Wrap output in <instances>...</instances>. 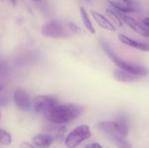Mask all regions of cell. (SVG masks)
Segmentation results:
<instances>
[{
	"label": "cell",
	"instance_id": "obj_1",
	"mask_svg": "<svg viewBox=\"0 0 149 148\" xmlns=\"http://www.w3.org/2000/svg\"><path fill=\"white\" fill-rule=\"evenodd\" d=\"M84 112L81 106L75 104L58 105L50 113L45 114V118L54 124L69 123L79 117Z\"/></svg>",
	"mask_w": 149,
	"mask_h": 148
},
{
	"label": "cell",
	"instance_id": "obj_2",
	"mask_svg": "<svg viewBox=\"0 0 149 148\" xmlns=\"http://www.w3.org/2000/svg\"><path fill=\"white\" fill-rule=\"evenodd\" d=\"M101 46H102L104 51L107 53V55L110 58V59L120 70L126 71L127 72H130L132 74L137 75L139 77H144V76H147L148 74V70L146 67L141 66V65H134V64L126 62L123 59L120 58L115 54V52L113 51V49L108 45V44L106 43L105 41L101 42Z\"/></svg>",
	"mask_w": 149,
	"mask_h": 148
},
{
	"label": "cell",
	"instance_id": "obj_3",
	"mask_svg": "<svg viewBox=\"0 0 149 148\" xmlns=\"http://www.w3.org/2000/svg\"><path fill=\"white\" fill-rule=\"evenodd\" d=\"M95 127L102 132L118 148H133L131 143L116 130L113 121H101Z\"/></svg>",
	"mask_w": 149,
	"mask_h": 148
},
{
	"label": "cell",
	"instance_id": "obj_4",
	"mask_svg": "<svg viewBox=\"0 0 149 148\" xmlns=\"http://www.w3.org/2000/svg\"><path fill=\"white\" fill-rule=\"evenodd\" d=\"M41 33L43 36L52 38H66L73 34L69 27V22L65 23L57 19H53L46 23L43 26Z\"/></svg>",
	"mask_w": 149,
	"mask_h": 148
},
{
	"label": "cell",
	"instance_id": "obj_5",
	"mask_svg": "<svg viewBox=\"0 0 149 148\" xmlns=\"http://www.w3.org/2000/svg\"><path fill=\"white\" fill-rule=\"evenodd\" d=\"M92 136L91 129L86 125H81L72 130L65 138V143L68 148H76Z\"/></svg>",
	"mask_w": 149,
	"mask_h": 148
},
{
	"label": "cell",
	"instance_id": "obj_6",
	"mask_svg": "<svg viewBox=\"0 0 149 148\" xmlns=\"http://www.w3.org/2000/svg\"><path fill=\"white\" fill-rule=\"evenodd\" d=\"M34 109L38 113H43L44 115L50 113L58 105L57 98L48 95H39L34 99Z\"/></svg>",
	"mask_w": 149,
	"mask_h": 148
},
{
	"label": "cell",
	"instance_id": "obj_7",
	"mask_svg": "<svg viewBox=\"0 0 149 148\" xmlns=\"http://www.w3.org/2000/svg\"><path fill=\"white\" fill-rule=\"evenodd\" d=\"M117 12H118L120 17L121 18L122 22H124L126 24H127L133 31H134L135 32H137L138 34H140L143 37L149 38V28L146 27L145 25H142L137 20H135L134 18H133L132 17H130L127 14H124V13H121L119 11H117Z\"/></svg>",
	"mask_w": 149,
	"mask_h": 148
},
{
	"label": "cell",
	"instance_id": "obj_8",
	"mask_svg": "<svg viewBox=\"0 0 149 148\" xmlns=\"http://www.w3.org/2000/svg\"><path fill=\"white\" fill-rule=\"evenodd\" d=\"M117 11L121 13H130L136 10V4L132 0H107Z\"/></svg>",
	"mask_w": 149,
	"mask_h": 148
},
{
	"label": "cell",
	"instance_id": "obj_9",
	"mask_svg": "<svg viewBox=\"0 0 149 148\" xmlns=\"http://www.w3.org/2000/svg\"><path fill=\"white\" fill-rule=\"evenodd\" d=\"M14 100L16 106L23 111H26L30 107V97L25 90L17 88L14 92Z\"/></svg>",
	"mask_w": 149,
	"mask_h": 148
},
{
	"label": "cell",
	"instance_id": "obj_10",
	"mask_svg": "<svg viewBox=\"0 0 149 148\" xmlns=\"http://www.w3.org/2000/svg\"><path fill=\"white\" fill-rule=\"evenodd\" d=\"M119 39L121 41V43H123L126 45H128L132 48L142 51H149V44L148 43H143V42H140V41H136L131 38H128L126 35L123 34H120L119 35Z\"/></svg>",
	"mask_w": 149,
	"mask_h": 148
},
{
	"label": "cell",
	"instance_id": "obj_11",
	"mask_svg": "<svg viewBox=\"0 0 149 148\" xmlns=\"http://www.w3.org/2000/svg\"><path fill=\"white\" fill-rule=\"evenodd\" d=\"M54 142V139L50 134H38L32 138V144L36 148H48Z\"/></svg>",
	"mask_w": 149,
	"mask_h": 148
},
{
	"label": "cell",
	"instance_id": "obj_12",
	"mask_svg": "<svg viewBox=\"0 0 149 148\" xmlns=\"http://www.w3.org/2000/svg\"><path fill=\"white\" fill-rule=\"evenodd\" d=\"M91 15L93 16L95 22L102 29L107 30V31H115L114 25L106 17H104L102 14H100V13H99V12H97L95 10H91Z\"/></svg>",
	"mask_w": 149,
	"mask_h": 148
},
{
	"label": "cell",
	"instance_id": "obj_13",
	"mask_svg": "<svg viewBox=\"0 0 149 148\" xmlns=\"http://www.w3.org/2000/svg\"><path fill=\"white\" fill-rule=\"evenodd\" d=\"M113 77L117 81L122 82V83H132V82L137 81L140 79L139 76L132 74L130 72H127L120 69L115 70L113 72Z\"/></svg>",
	"mask_w": 149,
	"mask_h": 148
},
{
	"label": "cell",
	"instance_id": "obj_14",
	"mask_svg": "<svg viewBox=\"0 0 149 148\" xmlns=\"http://www.w3.org/2000/svg\"><path fill=\"white\" fill-rule=\"evenodd\" d=\"M113 124H114L116 130L120 133V134H121L125 138L128 135L129 127H128L127 120L124 116H119L113 121Z\"/></svg>",
	"mask_w": 149,
	"mask_h": 148
},
{
	"label": "cell",
	"instance_id": "obj_15",
	"mask_svg": "<svg viewBox=\"0 0 149 148\" xmlns=\"http://www.w3.org/2000/svg\"><path fill=\"white\" fill-rule=\"evenodd\" d=\"M51 134L52 136V138L54 139V141H58V142H61L63 140L64 138V134L66 132V127L65 126H54L52 127L51 130Z\"/></svg>",
	"mask_w": 149,
	"mask_h": 148
},
{
	"label": "cell",
	"instance_id": "obj_16",
	"mask_svg": "<svg viewBox=\"0 0 149 148\" xmlns=\"http://www.w3.org/2000/svg\"><path fill=\"white\" fill-rule=\"evenodd\" d=\"M79 10H80V15H81L82 21H83V23H84L85 27L89 31L90 33L95 34V29H94V27H93V24H92L90 18H89V16H88L87 12L86 11V10H85L83 7H80Z\"/></svg>",
	"mask_w": 149,
	"mask_h": 148
},
{
	"label": "cell",
	"instance_id": "obj_17",
	"mask_svg": "<svg viewBox=\"0 0 149 148\" xmlns=\"http://www.w3.org/2000/svg\"><path fill=\"white\" fill-rule=\"evenodd\" d=\"M11 143V136L9 133L0 130V144L3 146H9Z\"/></svg>",
	"mask_w": 149,
	"mask_h": 148
},
{
	"label": "cell",
	"instance_id": "obj_18",
	"mask_svg": "<svg viewBox=\"0 0 149 148\" xmlns=\"http://www.w3.org/2000/svg\"><path fill=\"white\" fill-rule=\"evenodd\" d=\"M107 13L108 14V16L114 21V23L119 25V26H122V20L120 17L119 14L117 11L112 10H107Z\"/></svg>",
	"mask_w": 149,
	"mask_h": 148
},
{
	"label": "cell",
	"instance_id": "obj_19",
	"mask_svg": "<svg viewBox=\"0 0 149 148\" xmlns=\"http://www.w3.org/2000/svg\"><path fill=\"white\" fill-rule=\"evenodd\" d=\"M69 27L72 30V31L73 32V34H79L80 33V28L78 25H76L75 24L69 22Z\"/></svg>",
	"mask_w": 149,
	"mask_h": 148
},
{
	"label": "cell",
	"instance_id": "obj_20",
	"mask_svg": "<svg viewBox=\"0 0 149 148\" xmlns=\"http://www.w3.org/2000/svg\"><path fill=\"white\" fill-rule=\"evenodd\" d=\"M19 148H36L34 146H33V144H31V143H29V142H22L21 144H19Z\"/></svg>",
	"mask_w": 149,
	"mask_h": 148
},
{
	"label": "cell",
	"instance_id": "obj_21",
	"mask_svg": "<svg viewBox=\"0 0 149 148\" xmlns=\"http://www.w3.org/2000/svg\"><path fill=\"white\" fill-rule=\"evenodd\" d=\"M89 147L90 148H103L100 144H98V143H93V144H91L90 146H89Z\"/></svg>",
	"mask_w": 149,
	"mask_h": 148
},
{
	"label": "cell",
	"instance_id": "obj_22",
	"mask_svg": "<svg viewBox=\"0 0 149 148\" xmlns=\"http://www.w3.org/2000/svg\"><path fill=\"white\" fill-rule=\"evenodd\" d=\"M143 24H144L146 27L149 28V17H147V18H145V19L143 20Z\"/></svg>",
	"mask_w": 149,
	"mask_h": 148
},
{
	"label": "cell",
	"instance_id": "obj_23",
	"mask_svg": "<svg viewBox=\"0 0 149 148\" xmlns=\"http://www.w3.org/2000/svg\"><path fill=\"white\" fill-rule=\"evenodd\" d=\"M4 104H5L4 99H0V106H3V105H4Z\"/></svg>",
	"mask_w": 149,
	"mask_h": 148
},
{
	"label": "cell",
	"instance_id": "obj_24",
	"mask_svg": "<svg viewBox=\"0 0 149 148\" xmlns=\"http://www.w3.org/2000/svg\"><path fill=\"white\" fill-rule=\"evenodd\" d=\"M10 2H11V3L13 4V5H15L16 4V0H10Z\"/></svg>",
	"mask_w": 149,
	"mask_h": 148
},
{
	"label": "cell",
	"instance_id": "obj_25",
	"mask_svg": "<svg viewBox=\"0 0 149 148\" xmlns=\"http://www.w3.org/2000/svg\"><path fill=\"white\" fill-rule=\"evenodd\" d=\"M3 90V87L2 85H0V92H2Z\"/></svg>",
	"mask_w": 149,
	"mask_h": 148
},
{
	"label": "cell",
	"instance_id": "obj_26",
	"mask_svg": "<svg viewBox=\"0 0 149 148\" xmlns=\"http://www.w3.org/2000/svg\"><path fill=\"white\" fill-rule=\"evenodd\" d=\"M32 1H34V2H38V3H39V2H41L42 0H32Z\"/></svg>",
	"mask_w": 149,
	"mask_h": 148
},
{
	"label": "cell",
	"instance_id": "obj_27",
	"mask_svg": "<svg viewBox=\"0 0 149 148\" xmlns=\"http://www.w3.org/2000/svg\"><path fill=\"white\" fill-rule=\"evenodd\" d=\"M86 2H91L92 0H86Z\"/></svg>",
	"mask_w": 149,
	"mask_h": 148
},
{
	"label": "cell",
	"instance_id": "obj_28",
	"mask_svg": "<svg viewBox=\"0 0 149 148\" xmlns=\"http://www.w3.org/2000/svg\"><path fill=\"white\" fill-rule=\"evenodd\" d=\"M86 148H90V147H89V146H87V147H86Z\"/></svg>",
	"mask_w": 149,
	"mask_h": 148
},
{
	"label": "cell",
	"instance_id": "obj_29",
	"mask_svg": "<svg viewBox=\"0 0 149 148\" xmlns=\"http://www.w3.org/2000/svg\"><path fill=\"white\" fill-rule=\"evenodd\" d=\"M0 120H1V113H0Z\"/></svg>",
	"mask_w": 149,
	"mask_h": 148
}]
</instances>
